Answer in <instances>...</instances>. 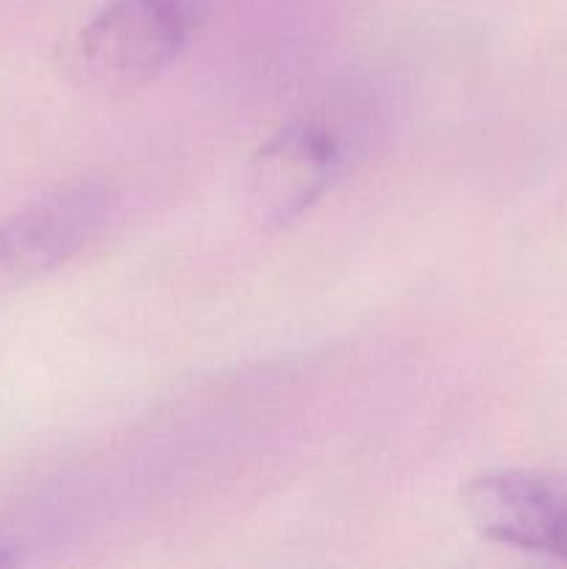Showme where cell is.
I'll use <instances>...</instances> for the list:
<instances>
[{"mask_svg":"<svg viewBox=\"0 0 567 569\" xmlns=\"http://www.w3.org/2000/svg\"><path fill=\"white\" fill-rule=\"evenodd\" d=\"M115 189L78 178L0 217V292L26 287L87 253L115 214Z\"/></svg>","mask_w":567,"mask_h":569,"instance_id":"3","label":"cell"},{"mask_svg":"<svg viewBox=\"0 0 567 569\" xmlns=\"http://www.w3.org/2000/svg\"><path fill=\"white\" fill-rule=\"evenodd\" d=\"M461 506L484 539L567 565V481L534 470L470 478Z\"/></svg>","mask_w":567,"mask_h":569,"instance_id":"4","label":"cell"},{"mask_svg":"<svg viewBox=\"0 0 567 569\" xmlns=\"http://www.w3.org/2000/svg\"><path fill=\"white\" fill-rule=\"evenodd\" d=\"M365 137L354 114L311 109L259 144L245 172V198L261 228H284L326 198L356 164Z\"/></svg>","mask_w":567,"mask_h":569,"instance_id":"1","label":"cell"},{"mask_svg":"<svg viewBox=\"0 0 567 569\" xmlns=\"http://www.w3.org/2000/svg\"><path fill=\"white\" fill-rule=\"evenodd\" d=\"M209 14V0H109L78 31L70 64L109 92L142 87L170 70Z\"/></svg>","mask_w":567,"mask_h":569,"instance_id":"2","label":"cell"}]
</instances>
